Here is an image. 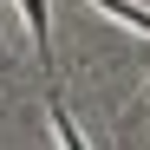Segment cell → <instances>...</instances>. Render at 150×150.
Wrapping results in <instances>:
<instances>
[{
    "label": "cell",
    "instance_id": "cell-4",
    "mask_svg": "<svg viewBox=\"0 0 150 150\" xmlns=\"http://www.w3.org/2000/svg\"><path fill=\"white\" fill-rule=\"evenodd\" d=\"M144 85H150V72H144Z\"/></svg>",
    "mask_w": 150,
    "mask_h": 150
},
{
    "label": "cell",
    "instance_id": "cell-3",
    "mask_svg": "<svg viewBox=\"0 0 150 150\" xmlns=\"http://www.w3.org/2000/svg\"><path fill=\"white\" fill-rule=\"evenodd\" d=\"M91 7H98V13H111L124 33H144V39H150V7H137V0H91Z\"/></svg>",
    "mask_w": 150,
    "mask_h": 150
},
{
    "label": "cell",
    "instance_id": "cell-1",
    "mask_svg": "<svg viewBox=\"0 0 150 150\" xmlns=\"http://www.w3.org/2000/svg\"><path fill=\"white\" fill-rule=\"evenodd\" d=\"M20 20H26V39L39 52V72H46V85H52V13H46V0H20Z\"/></svg>",
    "mask_w": 150,
    "mask_h": 150
},
{
    "label": "cell",
    "instance_id": "cell-2",
    "mask_svg": "<svg viewBox=\"0 0 150 150\" xmlns=\"http://www.w3.org/2000/svg\"><path fill=\"white\" fill-rule=\"evenodd\" d=\"M46 117H52V137H59V150H91V144L79 137V117H72V105H65L59 79H52V91H46Z\"/></svg>",
    "mask_w": 150,
    "mask_h": 150
}]
</instances>
